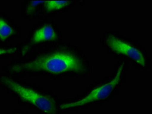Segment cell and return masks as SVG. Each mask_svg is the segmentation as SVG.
<instances>
[{"label":"cell","mask_w":152,"mask_h":114,"mask_svg":"<svg viewBox=\"0 0 152 114\" xmlns=\"http://www.w3.org/2000/svg\"><path fill=\"white\" fill-rule=\"evenodd\" d=\"M6 114H31L30 113L28 112V111H25L22 110V109L20 108H15L13 110H12L11 112L8 113Z\"/></svg>","instance_id":"10"},{"label":"cell","mask_w":152,"mask_h":114,"mask_svg":"<svg viewBox=\"0 0 152 114\" xmlns=\"http://www.w3.org/2000/svg\"><path fill=\"white\" fill-rule=\"evenodd\" d=\"M86 2L73 0H49L44 1L42 6V18H52L57 14H65L78 4H86Z\"/></svg>","instance_id":"7"},{"label":"cell","mask_w":152,"mask_h":114,"mask_svg":"<svg viewBox=\"0 0 152 114\" xmlns=\"http://www.w3.org/2000/svg\"><path fill=\"white\" fill-rule=\"evenodd\" d=\"M1 3H2V2H1V1H0V6H1Z\"/></svg>","instance_id":"11"},{"label":"cell","mask_w":152,"mask_h":114,"mask_svg":"<svg viewBox=\"0 0 152 114\" xmlns=\"http://www.w3.org/2000/svg\"><path fill=\"white\" fill-rule=\"evenodd\" d=\"M0 90L15 98L19 106L38 114H63L62 100L53 90L45 89L23 78L0 72Z\"/></svg>","instance_id":"3"},{"label":"cell","mask_w":152,"mask_h":114,"mask_svg":"<svg viewBox=\"0 0 152 114\" xmlns=\"http://www.w3.org/2000/svg\"><path fill=\"white\" fill-rule=\"evenodd\" d=\"M20 43L9 45L0 44V61L3 59H12L16 58L19 53Z\"/></svg>","instance_id":"9"},{"label":"cell","mask_w":152,"mask_h":114,"mask_svg":"<svg viewBox=\"0 0 152 114\" xmlns=\"http://www.w3.org/2000/svg\"><path fill=\"white\" fill-rule=\"evenodd\" d=\"M99 44L106 53L117 61H125L139 71H149L151 58L148 50L139 41L116 30L108 29L102 33Z\"/></svg>","instance_id":"4"},{"label":"cell","mask_w":152,"mask_h":114,"mask_svg":"<svg viewBox=\"0 0 152 114\" xmlns=\"http://www.w3.org/2000/svg\"><path fill=\"white\" fill-rule=\"evenodd\" d=\"M44 1L25 0L21 6V15L28 22L42 19V6Z\"/></svg>","instance_id":"8"},{"label":"cell","mask_w":152,"mask_h":114,"mask_svg":"<svg viewBox=\"0 0 152 114\" xmlns=\"http://www.w3.org/2000/svg\"><path fill=\"white\" fill-rule=\"evenodd\" d=\"M12 76L44 77L53 81L65 78L85 79L92 73V64L83 49L70 41L60 43L30 54L14 58L2 69Z\"/></svg>","instance_id":"1"},{"label":"cell","mask_w":152,"mask_h":114,"mask_svg":"<svg viewBox=\"0 0 152 114\" xmlns=\"http://www.w3.org/2000/svg\"><path fill=\"white\" fill-rule=\"evenodd\" d=\"M22 34V27L7 13L0 12V44H12L21 39Z\"/></svg>","instance_id":"6"},{"label":"cell","mask_w":152,"mask_h":114,"mask_svg":"<svg viewBox=\"0 0 152 114\" xmlns=\"http://www.w3.org/2000/svg\"><path fill=\"white\" fill-rule=\"evenodd\" d=\"M130 64L127 62L116 61L110 75L93 81L79 95L61 100L63 113H77L111 102L125 84Z\"/></svg>","instance_id":"2"},{"label":"cell","mask_w":152,"mask_h":114,"mask_svg":"<svg viewBox=\"0 0 152 114\" xmlns=\"http://www.w3.org/2000/svg\"><path fill=\"white\" fill-rule=\"evenodd\" d=\"M62 30L54 18H42L29 30L25 40L20 42L18 58H23L62 42Z\"/></svg>","instance_id":"5"}]
</instances>
